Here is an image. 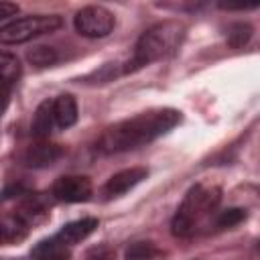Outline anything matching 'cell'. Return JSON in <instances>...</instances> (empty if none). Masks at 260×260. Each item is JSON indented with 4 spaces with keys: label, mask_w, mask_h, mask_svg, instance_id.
Listing matches in <instances>:
<instances>
[{
    "label": "cell",
    "mask_w": 260,
    "mask_h": 260,
    "mask_svg": "<svg viewBox=\"0 0 260 260\" xmlns=\"http://www.w3.org/2000/svg\"><path fill=\"white\" fill-rule=\"evenodd\" d=\"M114 14L104 6H85L75 14V28L79 35L89 39H100L112 32Z\"/></svg>",
    "instance_id": "5b68a950"
},
{
    "label": "cell",
    "mask_w": 260,
    "mask_h": 260,
    "mask_svg": "<svg viewBox=\"0 0 260 260\" xmlns=\"http://www.w3.org/2000/svg\"><path fill=\"white\" fill-rule=\"evenodd\" d=\"M63 154V148L59 144H51V142H39L26 148L22 162L26 167L32 169H43V167H51L55 160H59Z\"/></svg>",
    "instance_id": "ba28073f"
},
{
    "label": "cell",
    "mask_w": 260,
    "mask_h": 260,
    "mask_svg": "<svg viewBox=\"0 0 260 260\" xmlns=\"http://www.w3.org/2000/svg\"><path fill=\"white\" fill-rule=\"evenodd\" d=\"M53 118L59 128H69L77 122V102L71 93H61L53 100Z\"/></svg>",
    "instance_id": "30bf717a"
},
{
    "label": "cell",
    "mask_w": 260,
    "mask_h": 260,
    "mask_svg": "<svg viewBox=\"0 0 260 260\" xmlns=\"http://www.w3.org/2000/svg\"><path fill=\"white\" fill-rule=\"evenodd\" d=\"M156 254V248L150 244V242H138V244H132L126 252V260H148Z\"/></svg>",
    "instance_id": "2e32d148"
},
{
    "label": "cell",
    "mask_w": 260,
    "mask_h": 260,
    "mask_svg": "<svg viewBox=\"0 0 260 260\" xmlns=\"http://www.w3.org/2000/svg\"><path fill=\"white\" fill-rule=\"evenodd\" d=\"M18 12V4H12V2H2L0 0V20L8 18V16H14Z\"/></svg>",
    "instance_id": "d6986e66"
},
{
    "label": "cell",
    "mask_w": 260,
    "mask_h": 260,
    "mask_svg": "<svg viewBox=\"0 0 260 260\" xmlns=\"http://www.w3.org/2000/svg\"><path fill=\"white\" fill-rule=\"evenodd\" d=\"M8 87H0V116H2V112L6 110V106H8Z\"/></svg>",
    "instance_id": "ffe728a7"
},
{
    "label": "cell",
    "mask_w": 260,
    "mask_h": 260,
    "mask_svg": "<svg viewBox=\"0 0 260 260\" xmlns=\"http://www.w3.org/2000/svg\"><path fill=\"white\" fill-rule=\"evenodd\" d=\"M63 20L57 14H35V16H22L16 18L0 28V43L4 45H18L26 43L30 39H37L41 35L53 32L61 28Z\"/></svg>",
    "instance_id": "277c9868"
},
{
    "label": "cell",
    "mask_w": 260,
    "mask_h": 260,
    "mask_svg": "<svg viewBox=\"0 0 260 260\" xmlns=\"http://www.w3.org/2000/svg\"><path fill=\"white\" fill-rule=\"evenodd\" d=\"M179 122H181V114L173 108L142 112L134 118L122 120V122L106 128L104 134L100 136L98 148L106 154L124 152V150L142 146V144L162 136L165 132L175 128Z\"/></svg>",
    "instance_id": "6da1fadb"
},
{
    "label": "cell",
    "mask_w": 260,
    "mask_h": 260,
    "mask_svg": "<svg viewBox=\"0 0 260 260\" xmlns=\"http://www.w3.org/2000/svg\"><path fill=\"white\" fill-rule=\"evenodd\" d=\"M69 248L71 246H67L65 242H61L55 236L49 240H41L30 250V256H32V260H69V256H71Z\"/></svg>",
    "instance_id": "9c48e42d"
},
{
    "label": "cell",
    "mask_w": 260,
    "mask_h": 260,
    "mask_svg": "<svg viewBox=\"0 0 260 260\" xmlns=\"http://www.w3.org/2000/svg\"><path fill=\"white\" fill-rule=\"evenodd\" d=\"M6 240V236H4V230H2V225H0V244Z\"/></svg>",
    "instance_id": "44dd1931"
},
{
    "label": "cell",
    "mask_w": 260,
    "mask_h": 260,
    "mask_svg": "<svg viewBox=\"0 0 260 260\" xmlns=\"http://www.w3.org/2000/svg\"><path fill=\"white\" fill-rule=\"evenodd\" d=\"M250 37H252V26L246 24V22H238V24H234V26L230 28V32H228V43H230V47L240 49V47H244V45L250 41Z\"/></svg>",
    "instance_id": "9a60e30c"
},
{
    "label": "cell",
    "mask_w": 260,
    "mask_h": 260,
    "mask_svg": "<svg viewBox=\"0 0 260 260\" xmlns=\"http://www.w3.org/2000/svg\"><path fill=\"white\" fill-rule=\"evenodd\" d=\"M148 171L142 169V167H132V169H126V171H120L116 173L114 177L108 179L106 187H104V193L108 197H116V195H122L126 191H130L132 187H136L142 179H146Z\"/></svg>",
    "instance_id": "52a82bcc"
},
{
    "label": "cell",
    "mask_w": 260,
    "mask_h": 260,
    "mask_svg": "<svg viewBox=\"0 0 260 260\" xmlns=\"http://www.w3.org/2000/svg\"><path fill=\"white\" fill-rule=\"evenodd\" d=\"M183 35H185V26L177 20H165V22H158V24L150 26L138 39L134 55L128 61L126 71L140 69V67L148 65L152 61H158V59L171 55L179 47Z\"/></svg>",
    "instance_id": "3957f363"
},
{
    "label": "cell",
    "mask_w": 260,
    "mask_h": 260,
    "mask_svg": "<svg viewBox=\"0 0 260 260\" xmlns=\"http://www.w3.org/2000/svg\"><path fill=\"white\" fill-rule=\"evenodd\" d=\"M53 124H55V118H53V102H43L37 112H35V118H32V136L43 140L51 134L53 130Z\"/></svg>",
    "instance_id": "7c38bea8"
},
{
    "label": "cell",
    "mask_w": 260,
    "mask_h": 260,
    "mask_svg": "<svg viewBox=\"0 0 260 260\" xmlns=\"http://www.w3.org/2000/svg\"><path fill=\"white\" fill-rule=\"evenodd\" d=\"M95 228H98V219L95 217H83V219H77V221H71V223L63 225L61 232L57 234V238L61 242H65L67 246H73V244L85 240Z\"/></svg>",
    "instance_id": "8fae6325"
},
{
    "label": "cell",
    "mask_w": 260,
    "mask_h": 260,
    "mask_svg": "<svg viewBox=\"0 0 260 260\" xmlns=\"http://www.w3.org/2000/svg\"><path fill=\"white\" fill-rule=\"evenodd\" d=\"M87 260H114V250L112 248H98L87 254Z\"/></svg>",
    "instance_id": "ac0fdd59"
},
{
    "label": "cell",
    "mask_w": 260,
    "mask_h": 260,
    "mask_svg": "<svg viewBox=\"0 0 260 260\" xmlns=\"http://www.w3.org/2000/svg\"><path fill=\"white\" fill-rule=\"evenodd\" d=\"M26 59L37 67H49V65H53L57 61V53H55V49L41 45V47H32L26 53Z\"/></svg>",
    "instance_id": "5bb4252c"
},
{
    "label": "cell",
    "mask_w": 260,
    "mask_h": 260,
    "mask_svg": "<svg viewBox=\"0 0 260 260\" xmlns=\"http://www.w3.org/2000/svg\"><path fill=\"white\" fill-rule=\"evenodd\" d=\"M20 75V63L12 53H0V87L12 85Z\"/></svg>",
    "instance_id": "4fadbf2b"
},
{
    "label": "cell",
    "mask_w": 260,
    "mask_h": 260,
    "mask_svg": "<svg viewBox=\"0 0 260 260\" xmlns=\"http://www.w3.org/2000/svg\"><path fill=\"white\" fill-rule=\"evenodd\" d=\"M244 217H246V211H244V209H240V207H232V209L221 211V213L217 215L215 221H217L219 228H232V225L240 223Z\"/></svg>",
    "instance_id": "e0dca14e"
},
{
    "label": "cell",
    "mask_w": 260,
    "mask_h": 260,
    "mask_svg": "<svg viewBox=\"0 0 260 260\" xmlns=\"http://www.w3.org/2000/svg\"><path fill=\"white\" fill-rule=\"evenodd\" d=\"M221 199V191L215 185H195L183 199L175 219L173 234L179 238H187L195 234L201 223H205L217 209Z\"/></svg>",
    "instance_id": "7a4b0ae2"
},
{
    "label": "cell",
    "mask_w": 260,
    "mask_h": 260,
    "mask_svg": "<svg viewBox=\"0 0 260 260\" xmlns=\"http://www.w3.org/2000/svg\"><path fill=\"white\" fill-rule=\"evenodd\" d=\"M53 195L59 201L65 203H79L87 201L91 195V181L81 175H67L55 181L53 185Z\"/></svg>",
    "instance_id": "8992f818"
}]
</instances>
